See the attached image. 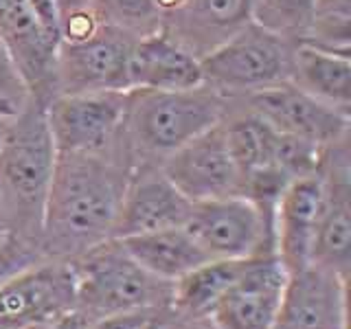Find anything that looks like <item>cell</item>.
Returning <instances> with one entry per match:
<instances>
[{
  "instance_id": "cell-1",
  "label": "cell",
  "mask_w": 351,
  "mask_h": 329,
  "mask_svg": "<svg viewBox=\"0 0 351 329\" xmlns=\"http://www.w3.org/2000/svg\"><path fill=\"white\" fill-rule=\"evenodd\" d=\"M132 169L128 154H58L40 226L47 259L73 261L114 239Z\"/></svg>"
},
{
  "instance_id": "cell-2",
  "label": "cell",
  "mask_w": 351,
  "mask_h": 329,
  "mask_svg": "<svg viewBox=\"0 0 351 329\" xmlns=\"http://www.w3.org/2000/svg\"><path fill=\"white\" fill-rule=\"evenodd\" d=\"M47 103L29 99L9 119L0 141V197L7 233L40 241L42 213L58 149L47 123Z\"/></svg>"
},
{
  "instance_id": "cell-3",
  "label": "cell",
  "mask_w": 351,
  "mask_h": 329,
  "mask_svg": "<svg viewBox=\"0 0 351 329\" xmlns=\"http://www.w3.org/2000/svg\"><path fill=\"white\" fill-rule=\"evenodd\" d=\"M230 97L208 84L186 90H128L123 136L132 164H160L224 119Z\"/></svg>"
},
{
  "instance_id": "cell-4",
  "label": "cell",
  "mask_w": 351,
  "mask_h": 329,
  "mask_svg": "<svg viewBox=\"0 0 351 329\" xmlns=\"http://www.w3.org/2000/svg\"><path fill=\"white\" fill-rule=\"evenodd\" d=\"M77 307L90 321L123 312L171 307L173 283L154 277L130 255L121 239H108L73 259Z\"/></svg>"
},
{
  "instance_id": "cell-5",
  "label": "cell",
  "mask_w": 351,
  "mask_h": 329,
  "mask_svg": "<svg viewBox=\"0 0 351 329\" xmlns=\"http://www.w3.org/2000/svg\"><path fill=\"white\" fill-rule=\"evenodd\" d=\"M296 44L250 22L200 60L204 84L226 97H246L290 82Z\"/></svg>"
},
{
  "instance_id": "cell-6",
  "label": "cell",
  "mask_w": 351,
  "mask_h": 329,
  "mask_svg": "<svg viewBox=\"0 0 351 329\" xmlns=\"http://www.w3.org/2000/svg\"><path fill=\"white\" fill-rule=\"evenodd\" d=\"M44 108L58 154H128V90L55 95Z\"/></svg>"
},
{
  "instance_id": "cell-7",
  "label": "cell",
  "mask_w": 351,
  "mask_h": 329,
  "mask_svg": "<svg viewBox=\"0 0 351 329\" xmlns=\"http://www.w3.org/2000/svg\"><path fill=\"white\" fill-rule=\"evenodd\" d=\"M184 228L208 259L274 255V224L244 195L191 204Z\"/></svg>"
},
{
  "instance_id": "cell-8",
  "label": "cell",
  "mask_w": 351,
  "mask_h": 329,
  "mask_svg": "<svg viewBox=\"0 0 351 329\" xmlns=\"http://www.w3.org/2000/svg\"><path fill=\"white\" fill-rule=\"evenodd\" d=\"M134 36L104 22L77 42H60L55 53V95L130 90Z\"/></svg>"
},
{
  "instance_id": "cell-9",
  "label": "cell",
  "mask_w": 351,
  "mask_h": 329,
  "mask_svg": "<svg viewBox=\"0 0 351 329\" xmlns=\"http://www.w3.org/2000/svg\"><path fill=\"white\" fill-rule=\"evenodd\" d=\"M321 173L318 206L310 266L349 281L351 272V149L349 138L327 147Z\"/></svg>"
},
{
  "instance_id": "cell-10",
  "label": "cell",
  "mask_w": 351,
  "mask_h": 329,
  "mask_svg": "<svg viewBox=\"0 0 351 329\" xmlns=\"http://www.w3.org/2000/svg\"><path fill=\"white\" fill-rule=\"evenodd\" d=\"M75 307L73 261L42 259L0 288V329H42Z\"/></svg>"
},
{
  "instance_id": "cell-11",
  "label": "cell",
  "mask_w": 351,
  "mask_h": 329,
  "mask_svg": "<svg viewBox=\"0 0 351 329\" xmlns=\"http://www.w3.org/2000/svg\"><path fill=\"white\" fill-rule=\"evenodd\" d=\"M160 169L191 204L244 195V175L228 147L222 121L169 154Z\"/></svg>"
},
{
  "instance_id": "cell-12",
  "label": "cell",
  "mask_w": 351,
  "mask_h": 329,
  "mask_svg": "<svg viewBox=\"0 0 351 329\" xmlns=\"http://www.w3.org/2000/svg\"><path fill=\"white\" fill-rule=\"evenodd\" d=\"M237 99L281 134L318 147L327 149L351 136V112L318 101L290 82Z\"/></svg>"
},
{
  "instance_id": "cell-13",
  "label": "cell",
  "mask_w": 351,
  "mask_h": 329,
  "mask_svg": "<svg viewBox=\"0 0 351 329\" xmlns=\"http://www.w3.org/2000/svg\"><path fill=\"white\" fill-rule=\"evenodd\" d=\"M288 277L277 255L248 259L206 321L213 329H270L281 307Z\"/></svg>"
},
{
  "instance_id": "cell-14",
  "label": "cell",
  "mask_w": 351,
  "mask_h": 329,
  "mask_svg": "<svg viewBox=\"0 0 351 329\" xmlns=\"http://www.w3.org/2000/svg\"><path fill=\"white\" fill-rule=\"evenodd\" d=\"M0 40L14 58L31 99L49 103L55 97L58 40L42 27L29 0H0Z\"/></svg>"
},
{
  "instance_id": "cell-15",
  "label": "cell",
  "mask_w": 351,
  "mask_h": 329,
  "mask_svg": "<svg viewBox=\"0 0 351 329\" xmlns=\"http://www.w3.org/2000/svg\"><path fill=\"white\" fill-rule=\"evenodd\" d=\"M189 211L191 202L171 184L160 164H138L132 169L121 197L114 237L184 226Z\"/></svg>"
},
{
  "instance_id": "cell-16",
  "label": "cell",
  "mask_w": 351,
  "mask_h": 329,
  "mask_svg": "<svg viewBox=\"0 0 351 329\" xmlns=\"http://www.w3.org/2000/svg\"><path fill=\"white\" fill-rule=\"evenodd\" d=\"M347 283L314 266L292 272L270 329H347Z\"/></svg>"
},
{
  "instance_id": "cell-17",
  "label": "cell",
  "mask_w": 351,
  "mask_h": 329,
  "mask_svg": "<svg viewBox=\"0 0 351 329\" xmlns=\"http://www.w3.org/2000/svg\"><path fill=\"white\" fill-rule=\"evenodd\" d=\"M255 0H182L160 31L180 42L195 58L215 51L252 22Z\"/></svg>"
},
{
  "instance_id": "cell-18",
  "label": "cell",
  "mask_w": 351,
  "mask_h": 329,
  "mask_svg": "<svg viewBox=\"0 0 351 329\" xmlns=\"http://www.w3.org/2000/svg\"><path fill=\"white\" fill-rule=\"evenodd\" d=\"M321 191V173L303 175L285 186L274 206V255L288 274L310 266Z\"/></svg>"
},
{
  "instance_id": "cell-19",
  "label": "cell",
  "mask_w": 351,
  "mask_h": 329,
  "mask_svg": "<svg viewBox=\"0 0 351 329\" xmlns=\"http://www.w3.org/2000/svg\"><path fill=\"white\" fill-rule=\"evenodd\" d=\"M204 84L200 58L165 31L134 40L130 53V90H186Z\"/></svg>"
},
{
  "instance_id": "cell-20",
  "label": "cell",
  "mask_w": 351,
  "mask_h": 329,
  "mask_svg": "<svg viewBox=\"0 0 351 329\" xmlns=\"http://www.w3.org/2000/svg\"><path fill=\"white\" fill-rule=\"evenodd\" d=\"M121 244L147 272L167 283H176L193 268L208 261L204 250L184 226L121 237Z\"/></svg>"
},
{
  "instance_id": "cell-21",
  "label": "cell",
  "mask_w": 351,
  "mask_h": 329,
  "mask_svg": "<svg viewBox=\"0 0 351 329\" xmlns=\"http://www.w3.org/2000/svg\"><path fill=\"white\" fill-rule=\"evenodd\" d=\"M290 84L318 101L351 112V58L296 44Z\"/></svg>"
},
{
  "instance_id": "cell-22",
  "label": "cell",
  "mask_w": 351,
  "mask_h": 329,
  "mask_svg": "<svg viewBox=\"0 0 351 329\" xmlns=\"http://www.w3.org/2000/svg\"><path fill=\"white\" fill-rule=\"evenodd\" d=\"M248 259H208L173 283L171 307L189 318H208L228 285L237 279Z\"/></svg>"
},
{
  "instance_id": "cell-23",
  "label": "cell",
  "mask_w": 351,
  "mask_h": 329,
  "mask_svg": "<svg viewBox=\"0 0 351 329\" xmlns=\"http://www.w3.org/2000/svg\"><path fill=\"white\" fill-rule=\"evenodd\" d=\"M301 44L329 53H351V0H316Z\"/></svg>"
},
{
  "instance_id": "cell-24",
  "label": "cell",
  "mask_w": 351,
  "mask_h": 329,
  "mask_svg": "<svg viewBox=\"0 0 351 329\" xmlns=\"http://www.w3.org/2000/svg\"><path fill=\"white\" fill-rule=\"evenodd\" d=\"M314 3L316 0H255L252 22L292 44H301L310 27Z\"/></svg>"
},
{
  "instance_id": "cell-25",
  "label": "cell",
  "mask_w": 351,
  "mask_h": 329,
  "mask_svg": "<svg viewBox=\"0 0 351 329\" xmlns=\"http://www.w3.org/2000/svg\"><path fill=\"white\" fill-rule=\"evenodd\" d=\"M95 7L104 22L141 38L160 31V20L154 0H95Z\"/></svg>"
},
{
  "instance_id": "cell-26",
  "label": "cell",
  "mask_w": 351,
  "mask_h": 329,
  "mask_svg": "<svg viewBox=\"0 0 351 329\" xmlns=\"http://www.w3.org/2000/svg\"><path fill=\"white\" fill-rule=\"evenodd\" d=\"M47 259L38 239H29L16 233H7L0 239V288L38 261Z\"/></svg>"
},
{
  "instance_id": "cell-27",
  "label": "cell",
  "mask_w": 351,
  "mask_h": 329,
  "mask_svg": "<svg viewBox=\"0 0 351 329\" xmlns=\"http://www.w3.org/2000/svg\"><path fill=\"white\" fill-rule=\"evenodd\" d=\"M0 95L9 99V101L18 108H22L31 99L29 88L25 80H22L18 66L14 58H11V53L7 51L3 40H0Z\"/></svg>"
},
{
  "instance_id": "cell-28",
  "label": "cell",
  "mask_w": 351,
  "mask_h": 329,
  "mask_svg": "<svg viewBox=\"0 0 351 329\" xmlns=\"http://www.w3.org/2000/svg\"><path fill=\"white\" fill-rule=\"evenodd\" d=\"M167 310H171V307L104 316V318H97V321H90V329H147L160 314H165Z\"/></svg>"
},
{
  "instance_id": "cell-29",
  "label": "cell",
  "mask_w": 351,
  "mask_h": 329,
  "mask_svg": "<svg viewBox=\"0 0 351 329\" xmlns=\"http://www.w3.org/2000/svg\"><path fill=\"white\" fill-rule=\"evenodd\" d=\"M31 9L36 11L42 27L47 29L51 36L60 42V27H58V11H55L53 0H29Z\"/></svg>"
},
{
  "instance_id": "cell-30",
  "label": "cell",
  "mask_w": 351,
  "mask_h": 329,
  "mask_svg": "<svg viewBox=\"0 0 351 329\" xmlns=\"http://www.w3.org/2000/svg\"><path fill=\"white\" fill-rule=\"evenodd\" d=\"M55 11H58V27L64 18H71L75 14H84V11H93L95 0H53Z\"/></svg>"
},
{
  "instance_id": "cell-31",
  "label": "cell",
  "mask_w": 351,
  "mask_h": 329,
  "mask_svg": "<svg viewBox=\"0 0 351 329\" xmlns=\"http://www.w3.org/2000/svg\"><path fill=\"white\" fill-rule=\"evenodd\" d=\"M42 329H90V318L84 316L80 310H73L69 314L55 318L53 323H49Z\"/></svg>"
},
{
  "instance_id": "cell-32",
  "label": "cell",
  "mask_w": 351,
  "mask_h": 329,
  "mask_svg": "<svg viewBox=\"0 0 351 329\" xmlns=\"http://www.w3.org/2000/svg\"><path fill=\"white\" fill-rule=\"evenodd\" d=\"M165 329H213V327L206 318H189V316H180L173 312V316L169 318V323Z\"/></svg>"
},
{
  "instance_id": "cell-33",
  "label": "cell",
  "mask_w": 351,
  "mask_h": 329,
  "mask_svg": "<svg viewBox=\"0 0 351 329\" xmlns=\"http://www.w3.org/2000/svg\"><path fill=\"white\" fill-rule=\"evenodd\" d=\"M18 110H20L18 106H14L9 99H5L3 95H0V117H14Z\"/></svg>"
},
{
  "instance_id": "cell-34",
  "label": "cell",
  "mask_w": 351,
  "mask_h": 329,
  "mask_svg": "<svg viewBox=\"0 0 351 329\" xmlns=\"http://www.w3.org/2000/svg\"><path fill=\"white\" fill-rule=\"evenodd\" d=\"M171 316H173V307H171V310L165 312V314H160L147 329H165V327H167V323H169V318H171Z\"/></svg>"
},
{
  "instance_id": "cell-35",
  "label": "cell",
  "mask_w": 351,
  "mask_h": 329,
  "mask_svg": "<svg viewBox=\"0 0 351 329\" xmlns=\"http://www.w3.org/2000/svg\"><path fill=\"white\" fill-rule=\"evenodd\" d=\"M0 230L7 233V217H5V206H3V197H0Z\"/></svg>"
},
{
  "instance_id": "cell-36",
  "label": "cell",
  "mask_w": 351,
  "mask_h": 329,
  "mask_svg": "<svg viewBox=\"0 0 351 329\" xmlns=\"http://www.w3.org/2000/svg\"><path fill=\"white\" fill-rule=\"evenodd\" d=\"M9 119H11V117H0V141H3V134H5V130H7Z\"/></svg>"
},
{
  "instance_id": "cell-37",
  "label": "cell",
  "mask_w": 351,
  "mask_h": 329,
  "mask_svg": "<svg viewBox=\"0 0 351 329\" xmlns=\"http://www.w3.org/2000/svg\"><path fill=\"white\" fill-rule=\"evenodd\" d=\"M5 235H7V233H3V230H0V239H3Z\"/></svg>"
}]
</instances>
